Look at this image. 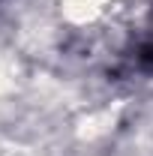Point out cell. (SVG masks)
I'll return each mask as SVG.
<instances>
[{
    "label": "cell",
    "instance_id": "obj_1",
    "mask_svg": "<svg viewBox=\"0 0 153 156\" xmlns=\"http://www.w3.org/2000/svg\"><path fill=\"white\" fill-rule=\"evenodd\" d=\"M135 66H138L141 72L153 75V30L141 39V45H138V51H135Z\"/></svg>",
    "mask_w": 153,
    "mask_h": 156
}]
</instances>
